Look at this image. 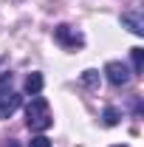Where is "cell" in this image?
<instances>
[{
    "label": "cell",
    "instance_id": "cell-1",
    "mask_svg": "<svg viewBox=\"0 0 144 147\" xmlns=\"http://www.w3.org/2000/svg\"><path fill=\"white\" fill-rule=\"evenodd\" d=\"M26 125L31 130H40V133L54 125L51 110H48V102H45L42 96H31V102H28V108H26Z\"/></svg>",
    "mask_w": 144,
    "mask_h": 147
},
{
    "label": "cell",
    "instance_id": "cell-2",
    "mask_svg": "<svg viewBox=\"0 0 144 147\" xmlns=\"http://www.w3.org/2000/svg\"><path fill=\"white\" fill-rule=\"evenodd\" d=\"M54 40L62 45V48H82V45H85V37L79 34L73 26H65V23L54 28Z\"/></svg>",
    "mask_w": 144,
    "mask_h": 147
},
{
    "label": "cell",
    "instance_id": "cell-3",
    "mask_svg": "<svg viewBox=\"0 0 144 147\" xmlns=\"http://www.w3.org/2000/svg\"><path fill=\"white\" fill-rule=\"evenodd\" d=\"M105 74H108V82L116 85V88H122V85L130 82V71H127V65H122V62H108L105 65Z\"/></svg>",
    "mask_w": 144,
    "mask_h": 147
},
{
    "label": "cell",
    "instance_id": "cell-4",
    "mask_svg": "<svg viewBox=\"0 0 144 147\" xmlns=\"http://www.w3.org/2000/svg\"><path fill=\"white\" fill-rule=\"evenodd\" d=\"M17 108H20V96L11 91V88H9V91L0 88V119H9Z\"/></svg>",
    "mask_w": 144,
    "mask_h": 147
},
{
    "label": "cell",
    "instance_id": "cell-5",
    "mask_svg": "<svg viewBox=\"0 0 144 147\" xmlns=\"http://www.w3.org/2000/svg\"><path fill=\"white\" fill-rule=\"evenodd\" d=\"M122 26H127L133 34H144V17H141V11H124L122 14Z\"/></svg>",
    "mask_w": 144,
    "mask_h": 147
},
{
    "label": "cell",
    "instance_id": "cell-6",
    "mask_svg": "<svg viewBox=\"0 0 144 147\" xmlns=\"http://www.w3.org/2000/svg\"><path fill=\"white\" fill-rule=\"evenodd\" d=\"M42 91V74H28L26 76V93H31V96H37V93Z\"/></svg>",
    "mask_w": 144,
    "mask_h": 147
},
{
    "label": "cell",
    "instance_id": "cell-7",
    "mask_svg": "<svg viewBox=\"0 0 144 147\" xmlns=\"http://www.w3.org/2000/svg\"><path fill=\"white\" fill-rule=\"evenodd\" d=\"M82 85H88V88H96V85H99V71H93V68L82 71Z\"/></svg>",
    "mask_w": 144,
    "mask_h": 147
},
{
    "label": "cell",
    "instance_id": "cell-8",
    "mask_svg": "<svg viewBox=\"0 0 144 147\" xmlns=\"http://www.w3.org/2000/svg\"><path fill=\"white\" fill-rule=\"evenodd\" d=\"M130 54H133V71L141 74L144 71V48H133Z\"/></svg>",
    "mask_w": 144,
    "mask_h": 147
},
{
    "label": "cell",
    "instance_id": "cell-9",
    "mask_svg": "<svg viewBox=\"0 0 144 147\" xmlns=\"http://www.w3.org/2000/svg\"><path fill=\"white\" fill-rule=\"evenodd\" d=\"M102 119H105V125H108V127H113V125H119V110H116V108H105V113H102Z\"/></svg>",
    "mask_w": 144,
    "mask_h": 147
},
{
    "label": "cell",
    "instance_id": "cell-10",
    "mask_svg": "<svg viewBox=\"0 0 144 147\" xmlns=\"http://www.w3.org/2000/svg\"><path fill=\"white\" fill-rule=\"evenodd\" d=\"M28 147H51V142H48L45 136H34V139H31V144H28Z\"/></svg>",
    "mask_w": 144,
    "mask_h": 147
},
{
    "label": "cell",
    "instance_id": "cell-11",
    "mask_svg": "<svg viewBox=\"0 0 144 147\" xmlns=\"http://www.w3.org/2000/svg\"><path fill=\"white\" fill-rule=\"evenodd\" d=\"M9 85H11V74H3L0 76V88H9Z\"/></svg>",
    "mask_w": 144,
    "mask_h": 147
},
{
    "label": "cell",
    "instance_id": "cell-12",
    "mask_svg": "<svg viewBox=\"0 0 144 147\" xmlns=\"http://www.w3.org/2000/svg\"><path fill=\"white\" fill-rule=\"evenodd\" d=\"M3 147H20L17 142H11V139H9V142H3Z\"/></svg>",
    "mask_w": 144,
    "mask_h": 147
},
{
    "label": "cell",
    "instance_id": "cell-13",
    "mask_svg": "<svg viewBox=\"0 0 144 147\" xmlns=\"http://www.w3.org/2000/svg\"><path fill=\"white\" fill-rule=\"evenodd\" d=\"M116 147H127V144H116Z\"/></svg>",
    "mask_w": 144,
    "mask_h": 147
}]
</instances>
